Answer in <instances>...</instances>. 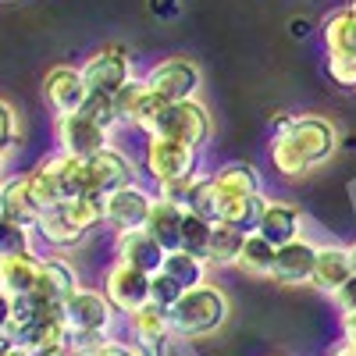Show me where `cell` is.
I'll return each instance as SVG.
<instances>
[{"mask_svg":"<svg viewBox=\"0 0 356 356\" xmlns=\"http://www.w3.org/2000/svg\"><path fill=\"white\" fill-rule=\"evenodd\" d=\"M328 356H356V342H349V339H339L335 346H332V353Z\"/></svg>","mask_w":356,"mask_h":356,"instance_id":"f35d334b","label":"cell"},{"mask_svg":"<svg viewBox=\"0 0 356 356\" xmlns=\"http://www.w3.org/2000/svg\"><path fill=\"white\" fill-rule=\"evenodd\" d=\"M36 239L47 253H72L79 246H86L89 239V232H82L68 214H65V207L57 203V207H47V211L40 214L36 221Z\"/></svg>","mask_w":356,"mask_h":356,"instance_id":"d6986e66","label":"cell"},{"mask_svg":"<svg viewBox=\"0 0 356 356\" xmlns=\"http://www.w3.org/2000/svg\"><path fill=\"white\" fill-rule=\"evenodd\" d=\"M8 346H11V335H8V332H0V353H4Z\"/></svg>","mask_w":356,"mask_h":356,"instance_id":"7bdbcfd3","label":"cell"},{"mask_svg":"<svg viewBox=\"0 0 356 356\" xmlns=\"http://www.w3.org/2000/svg\"><path fill=\"white\" fill-rule=\"evenodd\" d=\"M154 196H157L154 186H146V182H132L125 189H114L111 196H104V228H111V232L143 228Z\"/></svg>","mask_w":356,"mask_h":356,"instance_id":"7c38bea8","label":"cell"},{"mask_svg":"<svg viewBox=\"0 0 356 356\" xmlns=\"http://www.w3.org/2000/svg\"><path fill=\"white\" fill-rule=\"evenodd\" d=\"M349 264H353V275H356V239L349 243Z\"/></svg>","mask_w":356,"mask_h":356,"instance_id":"b9f144b4","label":"cell"},{"mask_svg":"<svg viewBox=\"0 0 356 356\" xmlns=\"http://www.w3.org/2000/svg\"><path fill=\"white\" fill-rule=\"evenodd\" d=\"M211 232H214V221L200 214V211H189L186 207V218H182V243H178V250H189L196 257L207 253V243H211Z\"/></svg>","mask_w":356,"mask_h":356,"instance_id":"1f68e13d","label":"cell"},{"mask_svg":"<svg viewBox=\"0 0 356 356\" xmlns=\"http://www.w3.org/2000/svg\"><path fill=\"white\" fill-rule=\"evenodd\" d=\"M253 232H260L267 243L285 246L292 239H300V235H307V214H303V207L296 203V200L264 193L257 221H253Z\"/></svg>","mask_w":356,"mask_h":356,"instance_id":"30bf717a","label":"cell"},{"mask_svg":"<svg viewBox=\"0 0 356 356\" xmlns=\"http://www.w3.org/2000/svg\"><path fill=\"white\" fill-rule=\"evenodd\" d=\"M82 75H86V86H89V93H118L122 86H129L132 79H139V65H136V57L129 47L122 43H104L97 47L93 54H86V61L79 65Z\"/></svg>","mask_w":356,"mask_h":356,"instance_id":"5b68a950","label":"cell"},{"mask_svg":"<svg viewBox=\"0 0 356 356\" xmlns=\"http://www.w3.org/2000/svg\"><path fill=\"white\" fill-rule=\"evenodd\" d=\"M317 239L310 235H300L285 246H278V257H275V271H271V282L282 285V289H296V285H310L314 278V264H317Z\"/></svg>","mask_w":356,"mask_h":356,"instance_id":"9a60e30c","label":"cell"},{"mask_svg":"<svg viewBox=\"0 0 356 356\" xmlns=\"http://www.w3.org/2000/svg\"><path fill=\"white\" fill-rule=\"evenodd\" d=\"M29 178V189H33L36 203L43 207H57V203H65V193H61V178H57V164H54V154H47L43 161H36L33 168L25 171Z\"/></svg>","mask_w":356,"mask_h":356,"instance_id":"83f0119b","label":"cell"},{"mask_svg":"<svg viewBox=\"0 0 356 356\" xmlns=\"http://www.w3.org/2000/svg\"><path fill=\"white\" fill-rule=\"evenodd\" d=\"M260 200L264 196H225V200H218L214 221H228V225H239L250 232L257 221V211H260Z\"/></svg>","mask_w":356,"mask_h":356,"instance_id":"f546056e","label":"cell"},{"mask_svg":"<svg viewBox=\"0 0 356 356\" xmlns=\"http://www.w3.org/2000/svg\"><path fill=\"white\" fill-rule=\"evenodd\" d=\"M111 143H118V136L111 129H104L100 122H93L86 111H72V114L54 118V150H61V154L93 157Z\"/></svg>","mask_w":356,"mask_h":356,"instance_id":"ba28073f","label":"cell"},{"mask_svg":"<svg viewBox=\"0 0 356 356\" xmlns=\"http://www.w3.org/2000/svg\"><path fill=\"white\" fill-rule=\"evenodd\" d=\"M211 175V189H214V211H218V200L225 196H264L267 182H264V171L250 161H221L214 168H207Z\"/></svg>","mask_w":356,"mask_h":356,"instance_id":"5bb4252c","label":"cell"},{"mask_svg":"<svg viewBox=\"0 0 356 356\" xmlns=\"http://www.w3.org/2000/svg\"><path fill=\"white\" fill-rule=\"evenodd\" d=\"M353 278V264H349V246L342 243H321L317 246V264H314V278L310 285L324 296H332L339 285Z\"/></svg>","mask_w":356,"mask_h":356,"instance_id":"ffe728a7","label":"cell"},{"mask_svg":"<svg viewBox=\"0 0 356 356\" xmlns=\"http://www.w3.org/2000/svg\"><path fill=\"white\" fill-rule=\"evenodd\" d=\"M168 314H171L175 342H203V339L218 335L228 324L232 303H228V296H225L221 285L203 282L196 289H186Z\"/></svg>","mask_w":356,"mask_h":356,"instance_id":"7a4b0ae2","label":"cell"},{"mask_svg":"<svg viewBox=\"0 0 356 356\" xmlns=\"http://www.w3.org/2000/svg\"><path fill=\"white\" fill-rule=\"evenodd\" d=\"M339 328H342V339L356 342V314H339Z\"/></svg>","mask_w":356,"mask_h":356,"instance_id":"74e56055","label":"cell"},{"mask_svg":"<svg viewBox=\"0 0 356 356\" xmlns=\"http://www.w3.org/2000/svg\"><path fill=\"white\" fill-rule=\"evenodd\" d=\"M22 146V114L15 104H8L0 97V150H18Z\"/></svg>","mask_w":356,"mask_h":356,"instance_id":"836d02e7","label":"cell"},{"mask_svg":"<svg viewBox=\"0 0 356 356\" xmlns=\"http://www.w3.org/2000/svg\"><path fill=\"white\" fill-rule=\"evenodd\" d=\"M8 168H11V150H0V178H8Z\"/></svg>","mask_w":356,"mask_h":356,"instance_id":"60d3db41","label":"cell"},{"mask_svg":"<svg viewBox=\"0 0 356 356\" xmlns=\"http://www.w3.org/2000/svg\"><path fill=\"white\" fill-rule=\"evenodd\" d=\"M125 332H129V342L150 349L154 356H164L168 346L175 342L171 314L161 310V307H154V303H146V307H139L136 314H129V317H125Z\"/></svg>","mask_w":356,"mask_h":356,"instance_id":"e0dca14e","label":"cell"},{"mask_svg":"<svg viewBox=\"0 0 356 356\" xmlns=\"http://www.w3.org/2000/svg\"><path fill=\"white\" fill-rule=\"evenodd\" d=\"M182 218H186V203L154 196L150 214H146V225L143 228L150 232L164 250H178V243H182Z\"/></svg>","mask_w":356,"mask_h":356,"instance_id":"7402d4cb","label":"cell"},{"mask_svg":"<svg viewBox=\"0 0 356 356\" xmlns=\"http://www.w3.org/2000/svg\"><path fill=\"white\" fill-rule=\"evenodd\" d=\"M321 47H324V54H356V11L349 4L324 15Z\"/></svg>","mask_w":356,"mask_h":356,"instance_id":"d4e9b609","label":"cell"},{"mask_svg":"<svg viewBox=\"0 0 356 356\" xmlns=\"http://www.w3.org/2000/svg\"><path fill=\"white\" fill-rule=\"evenodd\" d=\"M79 289H82L79 267L65 253H43L40 257V275H36V289H33L40 300H50V303L65 307Z\"/></svg>","mask_w":356,"mask_h":356,"instance_id":"2e32d148","label":"cell"},{"mask_svg":"<svg viewBox=\"0 0 356 356\" xmlns=\"http://www.w3.org/2000/svg\"><path fill=\"white\" fill-rule=\"evenodd\" d=\"M139 164H143V178H150V186L175 182V178H193L207 168L200 146L168 139V136H143Z\"/></svg>","mask_w":356,"mask_h":356,"instance_id":"277c9868","label":"cell"},{"mask_svg":"<svg viewBox=\"0 0 356 356\" xmlns=\"http://www.w3.org/2000/svg\"><path fill=\"white\" fill-rule=\"evenodd\" d=\"M150 136L182 139V143H193V146H200V150H207V146H211V136H214V114L200 97L168 104Z\"/></svg>","mask_w":356,"mask_h":356,"instance_id":"52a82bcc","label":"cell"},{"mask_svg":"<svg viewBox=\"0 0 356 356\" xmlns=\"http://www.w3.org/2000/svg\"><path fill=\"white\" fill-rule=\"evenodd\" d=\"M40 257L43 253H11L0 257V292L8 300L29 296L36 289V275H40Z\"/></svg>","mask_w":356,"mask_h":356,"instance_id":"603a6c76","label":"cell"},{"mask_svg":"<svg viewBox=\"0 0 356 356\" xmlns=\"http://www.w3.org/2000/svg\"><path fill=\"white\" fill-rule=\"evenodd\" d=\"M342 146V132L328 114L303 111V114H282L275 122L271 143H267V164L285 182H303L332 157Z\"/></svg>","mask_w":356,"mask_h":356,"instance_id":"6da1fadb","label":"cell"},{"mask_svg":"<svg viewBox=\"0 0 356 356\" xmlns=\"http://www.w3.org/2000/svg\"><path fill=\"white\" fill-rule=\"evenodd\" d=\"M61 207L82 232L93 235L97 228H104V196H72Z\"/></svg>","mask_w":356,"mask_h":356,"instance_id":"4dcf8cb0","label":"cell"},{"mask_svg":"<svg viewBox=\"0 0 356 356\" xmlns=\"http://www.w3.org/2000/svg\"><path fill=\"white\" fill-rule=\"evenodd\" d=\"M89 356H136V349H132V342H118V339H111V342L97 346Z\"/></svg>","mask_w":356,"mask_h":356,"instance_id":"8d00e7d4","label":"cell"},{"mask_svg":"<svg viewBox=\"0 0 356 356\" xmlns=\"http://www.w3.org/2000/svg\"><path fill=\"white\" fill-rule=\"evenodd\" d=\"M161 271H168L182 289H196L203 282H211V264L196 253H189V250H168Z\"/></svg>","mask_w":356,"mask_h":356,"instance_id":"4316f807","label":"cell"},{"mask_svg":"<svg viewBox=\"0 0 356 356\" xmlns=\"http://www.w3.org/2000/svg\"><path fill=\"white\" fill-rule=\"evenodd\" d=\"M146 86H154L157 93L171 104L178 100H196L203 93V68L186 54H168L143 72Z\"/></svg>","mask_w":356,"mask_h":356,"instance_id":"8992f818","label":"cell"},{"mask_svg":"<svg viewBox=\"0 0 356 356\" xmlns=\"http://www.w3.org/2000/svg\"><path fill=\"white\" fill-rule=\"evenodd\" d=\"M324 75L339 89H356V54H324Z\"/></svg>","mask_w":356,"mask_h":356,"instance_id":"d6a6232c","label":"cell"},{"mask_svg":"<svg viewBox=\"0 0 356 356\" xmlns=\"http://www.w3.org/2000/svg\"><path fill=\"white\" fill-rule=\"evenodd\" d=\"M243 243H246V228L228 225V221H214V232H211V243H207L203 260L211 264V271H232Z\"/></svg>","mask_w":356,"mask_h":356,"instance_id":"cb8c5ba5","label":"cell"},{"mask_svg":"<svg viewBox=\"0 0 356 356\" xmlns=\"http://www.w3.org/2000/svg\"><path fill=\"white\" fill-rule=\"evenodd\" d=\"M111 253L114 260H122V264H132L139 267V271L146 275H154L164 267V257L168 250L154 239L146 228H129V232H114V239H111Z\"/></svg>","mask_w":356,"mask_h":356,"instance_id":"ac0fdd59","label":"cell"},{"mask_svg":"<svg viewBox=\"0 0 356 356\" xmlns=\"http://www.w3.org/2000/svg\"><path fill=\"white\" fill-rule=\"evenodd\" d=\"M8 314H11V300L0 292V332H8Z\"/></svg>","mask_w":356,"mask_h":356,"instance_id":"ab89813d","label":"cell"},{"mask_svg":"<svg viewBox=\"0 0 356 356\" xmlns=\"http://www.w3.org/2000/svg\"><path fill=\"white\" fill-rule=\"evenodd\" d=\"M132 182H143V164L122 143H111L89 157V193L93 196H111L114 189H125Z\"/></svg>","mask_w":356,"mask_h":356,"instance_id":"9c48e42d","label":"cell"},{"mask_svg":"<svg viewBox=\"0 0 356 356\" xmlns=\"http://www.w3.org/2000/svg\"><path fill=\"white\" fill-rule=\"evenodd\" d=\"M328 300L339 307V314H356V275H353L346 285H339Z\"/></svg>","mask_w":356,"mask_h":356,"instance_id":"d590c367","label":"cell"},{"mask_svg":"<svg viewBox=\"0 0 356 356\" xmlns=\"http://www.w3.org/2000/svg\"><path fill=\"white\" fill-rule=\"evenodd\" d=\"M0 214H4V178H0Z\"/></svg>","mask_w":356,"mask_h":356,"instance_id":"f6af8a7d","label":"cell"},{"mask_svg":"<svg viewBox=\"0 0 356 356\" xmlns=\"http://www.w3.org/2000/svg\"><path fill=\"white\" fill-rule=\"evenodd\" d=\"M275 257H278V246L267 243L260 232H246V243L239 250V257H235V275L243 278H253V282H271V271H275Z\"/></svg>","mask_w":356,"mask_h":356,"instance_id":"44dd1931","label":"cell"},{"mask_svg":"<svg viewBox=\"0 0 356 356\" xmlns=\"http://www.w3.org/2000/svg\"><path fill=\"white\" fill-rule=\"evenodd\" d=\"M186 289L178 285L168 271H154L150 275V303L154 307H161V310H171L175 303H178V296H182Z\"/></svg>","mask_w":356,"mask_h":356,"instance_id":"e575fe53","label":"cell"},{"mask_svg":"<svg viewBox=\"0 0 356 356\" xmlns=\"http://www.w3.org/2000/svg\"><path fill=\"white\" fill-rule=\"evenodd\" d=\"M11 253H40V239L33 225H22L0 214V257Z\"/></svg>","mask_w":356,"mask_h":356,"instance_id":"f1b7e54d","label":"cell"},{"mask_svg":"<svg viewBox=\"0 0 356 356\" xmlns=\"http://www.w3.org/2000/svg\"><path fill=\"white\" fill-rule=\"evenodd\" d=\"M40 214H43V207L36 203L33 189H29L25 171L8 175V178H4V218L22 221V225H33V228H36Z\"/></svg>","mask_w":356,"mask_h":356,"instance_id":"484cf974","label":"cell"},{"mask_svg":"<svg viewBox=\"0 0 356 356\" xmlns=\"http://www.w3.org/2000/svg\"><path fill=\"white\" fill-rule=\"evenodd\" d=\"M164 356H182V349H178V346H175V342H171V346H168V353H164Z\"/></svg>","mask_w":356,"mask_h":356,"instance_id":"ee69618b","label":"cell"},{"mask_svg":"<svg viewBox=\"0 0 356 356\" xmlns=\"http://www.w3.org/2000/svg\"><path fill=\"white\" fill-rule=\"evenodd\" d=\"M65 321H68V328H72L68 346L79 349V353H93L97 346H104V342L114 339L118 310L104 296L100 285H82L72 300L65 303Z\"/></svg>","mask_w":356,"mask_h":356,"instance_id":"3957f363","label":"cell"},{"mask_svg":"<svg viewBox=\"0 0 356 356\" xmlns=\"http://www.w3.org/2000/svg\"><path fill=\"white\" fill-rule=\"evenodd\" d=\"M40 93H43L47 111L57 118V114L82 111V104L89 97V86H86V75L79 65H54L40 82Z\"/></svg>","mask_w":356,"mask_h":356,"instance_id":"4fadbf2b","label":"cell"},{"mask_svg":"<svg viewBox=\"0 0 356 356\" xmlns=\"http://www.w3.org/2000/svg\"><path fill=\"white\" fill-rule=\"evenodd\" d=\"M346 4H349V8H353V11H356V0H346Z\"/></svg>","mask_w":356,"mask_h":356,"instance_id":"bcb514c9","label":"cell"},{"mask_svg":"<svg viewBox=\"0 0 356 356\" xmlns=\"http://www.w3.org/2000/svg\"><path fill=\"white\" fill-rule=\"evenodd\" d=\"M100 289H104V296L114 303V310L122 317H129L139 307L150 303V275L139 271V267H132V264H122V260H111L104 267Z\"/></svg>","mask_w":356,"mask_h":356,"instance_id":"8fae6325","label":"cell"}]
</instances>
